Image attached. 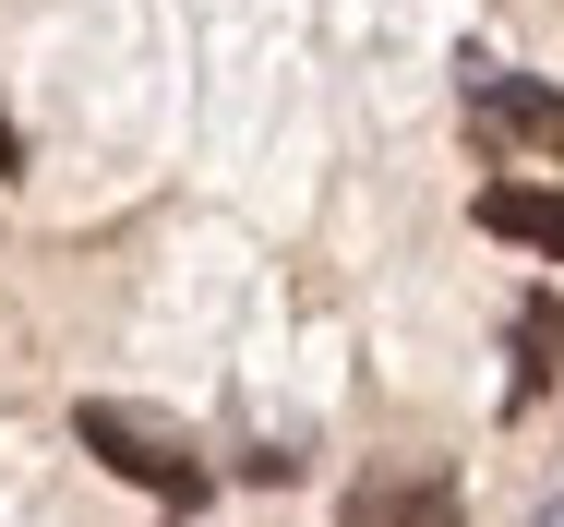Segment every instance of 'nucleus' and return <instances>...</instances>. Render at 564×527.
<instances>
[{
	"instance_id": "1",
	"label": "nucleus",
	"mask_w": 564,
	"mask_h": 527,
	"mask_svg": "<svg viewBox=\"0 0 564 527\" xmlns=\"http://www.w3.org/2000/svg\"><path fill=\"white\" fill-rule=\"evenodd\" d=\"M73 431H85V455H97V468H120L132 492H169V504H205V492H217V468H205V455H193L181 431L156 420V408L85 396V408H73Z\"/></svg>"
},
{
	"instance_id": "2",
	"label": "nucleus",
	"mask_w": 564,
	"mask_h": 527,
	"mask_svg": "<svg viewBox=\"0 0 564 527\" xmlns=\"http://www.w3.org/2000/svg\"><path fill=\"white\" fill-rule=\"evenodd\" d=\"M468 132H480L492 156H564V85H529V73L468 61Z\"/></svg>"
},
{
	"instance_id": "3",
	"label": "nucleus",
	"mask_w": 564,
	"mask_h": 527,
	"mask_svg": "<svg viewBox=\"0 0 564 527\" xmlns=\"http://www.w3.org/2000/svg\"><path fill=\"white\" fill-rule=\"evenodd\" d=\"M348 527H468V516H456L445 468H372V480L348 492Z\"/></svg>"
},
{
	"instance_id": "4",
	"label": "nucleus",
	"mask_w": 564,
	"mask_h": 527,
	"mask_svg": "<svg viewBox=\"0 0 564 527\" xmlns=\"http://www.w3.org/2000/svg\"><path fill=\"white\" fill-rule=\"evenodd\" d=\"M480 228L517 240V252H553V264H564V193H553V180H492V193H480Z\"/></svg>"
},
{
	"instance_id": "5",
	"label": "nucleus",
	"mask_w": 564,
	"mask_h": 527,
	"mask_svg": "<svg viewBox=\"0 0 564 527\" xmlns=\"http://www.w3.org/2000/svg\"><path fill=\"white\" fill-rule=\"evenodd\" d=\"M541 396H564V300L553 288L517 300V408H541Z\"/></svg>"
},
{
	"instance_id": "6",
	"label": "nucleus",
	"mask_w": 564,
	"mask_h": 527,
	"mask_svg": "<svg viewBox=\"0 0 564 527\" xmlns=\"http://www.w3.org/2000/svg\"><path fill=\"white\" fill-rule=\"evenodd\" d=\"M0 168H24V132H12V120H0Z\"/></svg>"
}]
</instances>
